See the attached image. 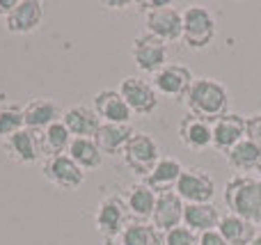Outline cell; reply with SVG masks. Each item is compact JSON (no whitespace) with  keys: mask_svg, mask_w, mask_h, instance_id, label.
I'll use <instances>...</instances> for the list:
<instances>
[{"mask_svg":"<svg viewBox=\"0 0 261 245\" xmlns=\"http://www.w3.org/2000/svg\"><path fill=\"white\" fill-rule=\"evenodd\" d=\"M21 128H25L23 105L14 103V101H0V140L12 138Z\"/></svg>","mask_w":261,"mask_h":245,"instance_id":"29","label":"cell"},{"mask_svg":"<svg viewBox=\"0 0 261 245\" xmlns=\"http://www.w3.org/2000/svg\"><path fill=\"white\" fill-rule=\"evenodd\" d=\"M218 232L229 245H250L254 241V236L259 234V227L236 213H225L220 218Z\"/></svg>","mask_w":261,"mask_h":245,"instance_id":"23","label":"cell"},{"mask_svg":"<svg viewBox=\"0 0 261 245\" xmlns=\"http://www.w3.org/2000/svg\"><path fill=\"white\" fill-rule=\"evenodd\" d=\"M184 165H181L179 158H172V156H163L161 160H158V165L151 170V174H149L147 179H142L144 183H147L149 188H151L156 195H161V193H170L176 188V183H179L181 174H184Z\"/></svg>","mask_w":261,"mask_h":245,"instance_id":"21","label":"cell"},{"mask_svg":"<svg viewBox=\"0 0 261 245\" xmlns=\"http://www.w3.org/2000/svg\"><path fill=\"white\" fill-rule=\"evenodd\" d=\"M133 128L130 124H101L99 133L94 135L99 149L103 151V156H110V158H117V156L124 154L128 140L133 138Z\"/></svg>","mask_w":261,"mask_h":245,"instance_id":"22","label":"cell"},{"mask_svg":"<svg viewBox=\"0 0 261 245\" xmlns=\"http://www.w3.org/2000/svg\"><path fill=\"white\" fill-rule=\"evenodd\" d=\"M259 179H261V168H259Z\"/></svg>","mask_w":261,"mask_h":245,"instance_id":"37","label":"cell"},{"mask_svg":"<svg viewBox=\"0 0 261 245\" xmlns=\"http://www.w3.org/2000/svg\"><path fill=\"white\" fill-rule=\"evenodd\" d=\"M227 165L234 170L236 174H250V172H259L261 168V147L252 140H241L239 145L231 151L225 154Z\"/></svg>","mask_w":261,"mask_h":245,"instance_id":"24","label":"cell"},{"mask_svg":"<svg viewBox=\"0 0 261 245\" xmlns=\"http://www.w3.org/2000/svg\"><path fill=\"white\" fill-rule=\"evenodd\" d=\"M41 177L50 186H55L58 190H64V193H76L85 183V172L67 154L44 158V163H41Z\"/></svg>","mask_w":261,"mask_h":245,"instance_id":"7","label":"cell"},{"mask_svg":"<svg viewBox=\"0 0 261 245\" xmlns=\"http://www.w3.org/2000/svg\"><path fill=\"white\" fill-rule=\"evenodd\" d=\"M220 218L222 215L213 206V202H206V204H186V209H184V225L190 232L197 234V236L204 232L218 229Z\"/></svg>","mask_w":261,"mask_h":245,"instance_id":"25","label":"cell"},{"mask_svg":"<svg viewBox=\"0 0 261 245\" xmlns=\"http://www.w3.org/2000/svg\"><path fill=\"white\" fill-rule=\"evenodd\" d=\"M197 245H229V243L220 236V232H218V229H213V232L199 234V236H197Z\"/></svg>","mask_w":261,"mask_h":245,"instance_id":"32","label":"cell"},{"mask_svg":"<svg viewBox=\"0 0 261 245\" xmlns=\"http://www.w3.org/2000/svg\"><path fill=\"white\" fill-rule=\"evenodd\" d=\"M229 90L216 78H195L193 87L186 96L188 113L211 124L229 113Z\"/></svg>","mask_w":261,"mask_h":245,"instance_id":"1","label":"cell"},{"mask_svg":"<svg viewBox=\"0 0 261 245\" xmlns=\"http://www.w3.org/2000/svg\"><path fill=\"white\" fill-rule=\"evenodd\" d=\"M184 200L176 195L174 190L170 193H161L156 197V209L151 213L149 223L158 229V232H167V229H174L179 225H184Z\"/></svg>","mask_w":261,"mask_h":245,"instance_id":"17","label":"cell"},{"mask_svg":"<svg viewBox=\"0 0 261 245\" xmlns=\"http://www.w3.org/2000/svg\"><path fill=\"white\" fill-rule=\"evenodd\" d=\"M158 245H197V234L190 232L186 225H179L174 229L161 232Z\"/></svg>","mask_w":261,"mask_h":245,"instance_id":"30","label":"cell"},{"mask_svg":"<svg viewBox=\"0 0 261 245\" xmlns=\"http://www.w3.org/2000/svg\"><path fill=\"white\" fill-rule=\"evenodd\" d=\"M92 108L96 110L103 124H130V117H133L119 90H99L94 94Z\"/></svg>","mask_w":261,"mask_h":245,"instance_id":"19","label":"cell"},{"mask_svg":"<svg viewBox=\"0 0 261 245\" xmlns=\"http://www.w3.org/2000/svg\"><path fill=\"white\" fill-rule=\"evenodd\" d=\"M229 213L261 225V179L252 174H234L222 190Z\"/></svg>","mask_w":261,"mask_h":245,"instance_id":"2","label":"cell"},{"mask_svg":"<svg viewBox=\"0 0 261 245\" xmlns=\"http://www.w3.org/2000/svg\"><path fill=\"white\" fill-rule=\"evenodd\" d=\"M106 5H108V7H113V9H119V7L124 9V7H126V5H128V3H106Z\"/></svg>","mask_w":261,"mask_h":245,"instance_id":"34","label":"cell"},{"mask_svg":"<svg viewBox=\"0 0 261 245\" xmlns=\"http://www.w3.org/2000/svg\"><path fill=\"white\" fill-rule=\"evenodd\" d=\"M119 195H122L124 204H126L130 220H140V223H149V220H151V213H153V209H156V197L158 195L144 181L128 183Z\"/></svg>","mask_w":261,"mask_h":245,"instance_id":"15","label":"cell"},{"mask_svg":"<svg viewBox=\"0 0 261 245\" xmlns=\"http://www.w3.org/2000/svg\"><path fill=\"white\" fill-rule=\"evenodd\" d=\"M151 83L156 87L158 96H165V99H174V101H186L190 87H193L195 78L190 73V69L186 64L179 62H167L163 69H158L151 76Z\"/></svg>","mask_w":261,"mask_h":245,"instance_id":"9","label":"cell"},{"mask_svg":"<svg viewBox=\"0 0 261 245\" xmlns=\"http://www.w3.org/2000/svg\"><path fill=\"white\" fill-rule=\"evenodd\" d=\"M39 140H41V151H44V158L48 156H60V154H67L69 151V145H71L73 135L69 133V128L64 126V122L50 124L48 128L39 133Z\"/></svg>","mask_w":261,"mask_h":245,"instance_id":"27","label":"cell"},{"mask_svg":"<svg viewBox=\"0 0 261 245\" xmlns=\"http://www.w3.org/2000/svg\"><path fill=\"white\" fill-rule=\"evenodd\" d=\"M250 245H261V232L257 234V236H254V241H252V243H250Z\"/></svg>","mask_w":261,"mask_h":245,"instance_id":"35","label":"cell"},{"mask_svg":"<svg viewBox=\"0 0 261 245\" xmlns=\"http://www.w3.org/2000/svg\"><path fill=\"white\" fill-rule=\"evenodd\" d=\"M106 245H119L117 241H106Z\"/></svg>","mask_w":261,"mask_h":245,"instance_id":"36","label":"cell"},{"mask_svg":"<svg viewBox=\"0 0 261 245\" xmlns=\"http://www.w3.org/2000/svg\"><path fill=\"white\" fill-rule=\"evenodd\" d=\"M161 232L153 227L151 223H140V220H130L122 236L115 238L119 245H158Z\"/></svg>","mask_w":261,"mask_h":245,"instance_id":"28","label":"cell"},{"mask_svg":"<svg viewBox=\"0 0 261 245\" xmlns=\"http://www.w3.org/2000/svg\"><path fill=\"white\" fill-rule=\"evenodd\" d=\"M174 193L184 200V204H206L213 202L216 195V179L204 168H186Z\"/></svg>","mask_w":261,"mask_h":245,"instance_id":"10","label":"cell"},{"mask_svg":"<svg viewBox=\"0 0 261 245\" xmlns=\"http://www.w3.org/2000/svg\"><path fill=\"white\" fill-rule=\"evenodd\" d=\"M14 7H16V0H0V16L7 18Z\"/></svg>","mask_w":261,"mask_h":245,"instance_id":"33","label":"cell"},{"mask_svg":"<svg viewBox=\"0 0 261 245\" xmlns=\"http://www.w3.org/2000/svg\"><path fill=\"white\" fill-rule=\"evenodd\" d=\"M130 58H133L135 67L142 73H156L167 64V44L161 41L158 37L149 35H138L130 44Z\"/></svg>","mask_w":261,"mask_h":245,"instance_id":"11","label":"cell"},{"mask_svg":"<svg viewBox=\"0 0 261 245\" xmlns=\"http://www.w3.org/2000/svg\"><path fill=\"white\" fill-rule=\"evenodd\" d=\"M60 119H62V110L48 96H35L23 105V122L30 131L41 133L44 128H48L50 124L60 122Z\"/></svg>","mask_w":261,"mask_h":245,"instance_id":"16","label":"cell"},{"mask_svg":"<svg viewBox=\"0 0 261 245\" xmlns=\"http://www.w3.org/2000/svg\"><path fill=\"white\" fill-rule=\"evenodd\" d=\"M248 140L257 142L261 147V113H254L248 117Z\"/></svg>","mask_w":261,"mask_h":245,"instance_id":"31","label":"cell"},{"mask_svg":"<svg viewBox=\"0 0 261 245\" xmlns=\"http://www.w3.org/2000/svg\"><path fill=\"white\" fill-rule=\"evenodd\" d=\"M184 32H181V41L186 48L190 50H204L213 44L218 35V23L216 16L202 5H190L184 12Z\"/></svg>","mask_w":261,"mask_h":245,"instance_id":"4","label":"cell"},{"mask_svg":"<svg viewBox=\"0 0 261 245\" xmlns=\"http://www.w3.org/2000/svg\"><path fill=\"white\" fill-rule=\"evenodd\" d=\"M67 156L83 170V172H90V170L101 168V163H103V158H106L94 138H73L71 145H69Z\"/></svg>","mask_w":261,"mask_h":245,"instance_id":"26","label":"cell"},{"mask_svg":"<svg viewBox=\"0 0 261 245\" xmlns=\"http://www.w3.org/2000/svg\"><path fill=\"white\" fill-rule=\"evenodd\" d=\"M122 158H124V165L142 181V179H147L149 174H151V170L156 168L158 160L163 158L161 145H158V142L153 140V135H149V133H133V138L128 140Z\"/></svg>","mask_w":261,"mask_h":245,"instance_id":"5","label":"cell"},{"mask_svg":"<svg viewBox=\"0 0 261 245\" xmlns=\"http://www.w3.org/2000/svg\"><path fill=\"white\" fill-rule=\"evenodd\" d=\"M44 21V3L39 0H16V7L5 18V30L9 35H30Z\"/></svg>","mask_w":261,"mask_h":245,"instance_id":"14","label":"cell"},{"mask_svg":"<svg viewBox=\"0 0 261 245\" xmlns=\"http://www.w3.org/2000/svg\"><path fill=\"white\" fill-rule=\"evenodd\" d=\"M179 140L190 151H206L213 147V124L195 115H186L179 122Z\"/></svg>","mask_w":261,"mask_h":245,"instance_id":"18","label":"cell"},{"mask_svg":"<svg viewBox=\"0 0 261 245\" xmlns=\"http://www.w3.org/2000/svg\"><path fill=\"white\" fill-rule=\"evenodd\" d=\"M245 138H248V117L243 115L227 113L213 122V149L218 154L231 151Z\"/></svg>","mask_w":261,"mask_h":245,"instance_id":"12","label":"cell"},{"mask_svg":"<svg viewBox=\"0 0 261 245\" xmlns=\"http://www.w3.org/2000/svg\"><path fill=\"white\" fill-rule=\"evenodd\" d=\"M128 223H130V215L122 195H108L99 202L94 213V227L106 241L119 238Z\"/></svg>","mask_w":261,"mask_h":245,"instance_id":"6","label":"cell"},{"mask_svg":"<svg viewBox=\"0 0 261 245\" xmlns=\"http://www.w3.org/2000/svg\"><path fill=\"white\" fill-rule=\"evenodd\" d=\"M138 9L144 16V30L149 35L158 37L161 41L170 44V41H179L181 32H184V14L170 3H138Z\"/></svg>","mask_w":261,"mask_h":245,"instance_id":"3","label":"cell"},{"mask_svg":"<svg viewBox=\"0 0 261 245\" xmlns=\"http://www.w3.org/2000/svg\"><path fill=\"white\" fill-rule=\"evenodd\" d=\"M3 149L7 154V158L14 160L16 165H32L39 158H44L39 133L30 131V128H21L12 138L3 140Z\"/></svg>","mask_w":261,"mask_h":245,"instance_id":"13","label":"cell"},{"mask_svg":"<svg viewBox=\"0 0 261 245\" xmlns=\"http://www.w3.org/2000/svg\"><path fill=\"white\" fill-rule=\"evenodd\" d=\"M117 90L133 115L149 117V115H153L158 110V101L161 99H158V92L151 80H144L140 76H126L119 83Z\"/></svg>","mask_w":261,"mask_h":245,"instance_id":"8","label":"cell"},{"mask_svg":"<svg viewBox=\"0 0 261 245\" xmlns=\"http://www.w3.org/2000/svg\"><path fill=\"white\" fill-rule=\"evenodd\" d=\"M62 122L73 138H94L99 133L101 124H103L101 117L96 115V110L85 103L69 105L62 113Z\"/></svg>","mask_w":261,"mask_h":245,"instance_id":"20","label":"cell"}]
</instances>
